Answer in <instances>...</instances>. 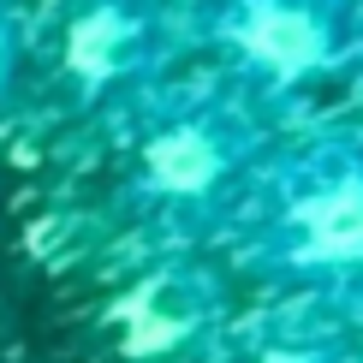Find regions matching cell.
I'll return each instance as SVG.
<instances>
[{"mask_svg":"<svg viewBox=\"0 0 363 363\" xmlns=\"http://www.w3.org/2000/svg\"><path fill=\"white\" fill-rule=\"evenodd\" d=\"M245 268L322 292H363V138H328L268 167Z\"/></svg>","mask_w":363,"mask_h":363,"instance_id":"cell-1","label":"cell"},{"mask_svg":"<svg viewBox=\"0 0 363 363\" xmlns=\"http://www.w3.org/2000/svg\"><path fill=\"white\" fill-rule=\"evenodd\" d=\"M250 155H256V119L238 101H196L173 108L167 119L143 131L138 143V191L167 215H220L250 191Z\"/></svg>","mask_w":363,"mask_h":363,"instance_id":"cell-2","label":"cell"},{"mask_svg":"<svg viewBox=\"0 0 363 363\" xmlns=\"http://www.w3.org/2000/svg\"><path fill=\"white\" fill-rule=\"evenodd\" d=\"M208 30L245 89L292 96L352 54L357 0H215Z\"/></svg>","mask_w":363,"mask_h":363,"instance_id":"cell-3","label":"cell"},{"mask_svg":"<svg viewBox=\"0 0 363 363\" xmlns=\"http://www.w3.org/2000/svg\"><path fill=\"white\" fill-rule=\"evenodd\" d=\"M161 48V18L149 0H84L66 18L60 66L84 96L131 84Z\"/></svg>","mask_w":363,"mask_h":363,"instance_id":"cell-4","label":"cell"},{"mask_svg":"<svg viewBox=\"0 0 363 363\" xmlns=\"http://www.w3.org/2000/svg\"><path fill=\"white\" fill-rule=\"evenodd\" d=\"M185 286L191 280H143L138 292L119 304V322H125L119 352L125 357H167V352H179V345L208 322V292L196 298Z\"/></svg>","mask_w":363,"mask_h":363,"instance_id":"cell-5","label":"cell"},{"mask_svg":"<svg viewBox=\"0 0 363 363\" xmlns=\"http://www.w3.org/2000/svg\"><path fill=\"white\" fill-rule=\"evenodd\" d=\"M250 363H357V357H345L328 334H292V340H268V345H256Z\"/></svg>","mask_w":363,"mask_h":363,"instance_id":"cell-6","label":"cell"},{"mask_svg":"<svg viewBox=\"0 0 363 363\" xmlns=\"http://www.w3.org/2000/svg\"><path fill=\"white\" fill-rule=\"evenodd\" d=\"M12 66H18V24H12V12L0 6V84L12 78Z\"/></svg>","mask_w":363,"mask_h":363,"instance_id":"cell-7","label":"cell"}]
</instances>
